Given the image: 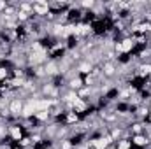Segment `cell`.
Listing matches in <instances>:
<instances>
[{
    "mask_svg": "<svg viewBox=\"0 0 151 149\" xmlns=\"http://www.w3.org/2000/svg\"><path fill=\"white\" fill-rule=\"evenodd\" d=\"M7 109H9V112H11L12 116H21V112H23V109H25V104H23L19 98H12Z\"/></svg>",
    "mask_w": 151,
    "mask_h": 149,
    "instance_id": "cell-1",
    "label": "cell"
},
{
    "mask_svg": "<svg viewBox=\"0 0 151 149\" xmlns=\"http://www.w3.org/2000/svg\"><path fill=\"white\" fill-rule=\"evenodd\" d=\"M9 135H11V139H12V140L19 142V140L23 139V130H21V126H18V125L11 126V128H9Z\"/></svg>",
    "mask_w": 151,
    "mask_h": 149,
    "instance_id": "cell-2",
    "label": "cell"
},
{
    "mask_svg": "<svg viewBox=\"0 0 151 149\" xmlns=\"http://www.w3.org/2000/svg\"><path fill=\"white\" fill-rule=\"evenodd\" d=\"M148 137L146 135H142V133H137V135H132V144H135V146H148Z\"/></svg>",
    "mask_w": 151,
    "mask_h": 149,
    "instance_id": "cell-3",
    "label": "cell"
},
{
    "mask_svg": "<svg viewBox=\"0 0 151 149\" xmlns=\"http://www.w3.org/2000/svg\"><path fill=\"white\" fill-rule=\"evenodd\" d=\"M84 84V79L81 77V75H76V77H72L70 81H69V88L72 90V91H76V90H79L81 86Z\"/></svg>",
    "mask_w": 151,
    "mask_h": 149,
    "instance_id": "cell-4",
    "label": "cell"
},
{
    "mask_svg": "<svg viewBox=\"0 0 151 149\" xmlns=\"http://www.w3.org/2000/svg\"><path fill=\"white\" fill-rule=\"evenodd\" d=\"M104 75H114L116 74V67L113 62H104Z\"/></svg>",
    "mask_w": 151,
    "mask_h": 149,
    "instance_id": "cell-5",
    "label": "cell"
},
{
    "mask_svg": "<svg viewBox=\"0 0 151 149\" xmlns=\"http://www.w3.org/2000/svg\"><path fill=\"white\" fill-rule=\"evenodd\" d=\"M132 148V140L128 139H119L118 144H116V149H130Z\"/></svg>",
    "mask_w": 151,
    "mask_h": 149,
    "instance_id": "cell-6",
    "label": "cell"
}]
</instances>
